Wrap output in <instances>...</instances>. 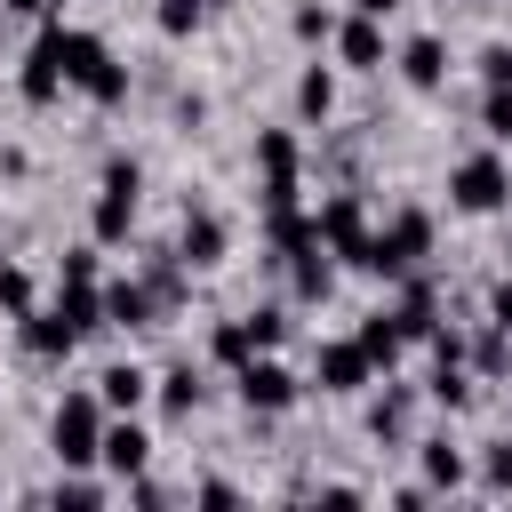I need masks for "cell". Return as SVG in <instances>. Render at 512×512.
<instances>
[{"instance_id": "obj_1", "label": "cell", "mask_w": 512, "mask_h": 512, "mask_svg": "<svg viewBox=\"0 0 512 512\" xmlns=\"http://www.w3.org/2000/svg\"><path fill=\"white\" fill-rule=\"evenodd\" d=\"M432 208H392L376 232H368V248H360V264L352 272H368V280H400V272H416V264H432Z\"/></svg>"}, {"instance_id": "obj_2", "label": "cell", "mask_w": 512, "mask_h": 512, "mask_svg": "<svg viewBox=\"0 0 512 512\" xmlns=\"http://www.w3.org/2000/svg\"><path fill=\"white\" fill-rule=\"evenodd\" d=\"M64 88H80L96 112H120V104H128V88H136V72H128L96 32L64 24Z\"/></svg>"}, {"instance_id": "obj_3", "label": "cell", "mask_w": 512, "mask_h": 512, "mask_svg": "<svg viewBox=\"0 0 512 512\" xmlns=\"http://www.w3.org/2000/svg\"><path fill=\"white\" fill-rule=\"evenodd\" d=\"M136 208H144V160L136 152H112L104 176H96V208H88V240L96 248H120L136 232Z\"/></svg>"}, {"instance_id": "obj_4", "label": "cell", "mask_w": 512, "mask_h": 512, "mask_svg": "<svg viewBox=\"0 0 512 512\" xmlns=\"http://www.w3.org/2000/svg\"><path fill=\"white\" fill-rule=\"evenodd\" d=\"M448 208L456 216H504L512 208V160H504V144H480V152L448 160Z\"/></svg>"}, {"instance_id": "obj_5", "label": "cell", "mask_w": 512, "mask_h": 512, "mask_svg": "<svg viewBox=\"0 0 512 512\" xmlns=\"http://www.w3.org/2000/svg\"><path fill=\"white\" fill-rule=\"evenodd\" d=\"M96 440H104V400H96V384H72L48 408V456L64 472H96Z\"/></svg>"}, {"instance_id": "obj_6", "label": "cell", "mask_w": 512, "mask_h": 512, "mask_svg": "<svg viewBox=\"0 0 512 512\" xmlns=\"http://www.w3.org/2000/svg\"><path fill=\"white\" fill-rule=\"evenodd\" d=\"M304 392H312V384H304V376H296L280 352H248V360L232 368V400H240L248 416H288Z\"/></svg>"}, {"instance_id": "obj_7", "label": "cell", "mask_w": 512, "mask_h": 512, "mask_svg": "<svg viewBox=\"0 0 512 512\" xmlns=\"http://www.w3.org/2000/svg\"><path fill=\"white\" fill-rule=\"evenodd\" d=\"M16 96H24L32 112H48V104L64 96V8H56V16H40L32 48L16 56Z\"/></svg>"}, {"instance_id": "obj_8", "label": "cell", "mask_w": 512, "mask_h": 512, "mask_svg": "<svg viewBox=\"0 0 512 512\" xmlns=\"http://www.w3.org/2000/svg\"><path fill=\"white\" fill-rule=\"evenodd\" d=\"M312 224H320V248H328L336 264H360V248H368V232H376V224H368V192H352V184L328 192V200L312 208Z\"/></svg>"}, {"instance_id": "obj_9", "label": "cell", "mask_w": 512, "mask_h": 512, "mask_svg": "<svg viewBox=\"0 0 512 512\" xmlns=\"http://www.w3.org/2000/svg\"><path fill=\"white\" fill-rule=\"evenodd\" d=\"M328 56H336L344 72H384V64H392L384 16H360V8H344V16H336V32H328Z\"/></svg>"}, {"instance_id": "obj_10", "label": "cell", "mask_w": 512, "mask_h": 512, "mask_svg": "<svg viewBox=\"0 0 512 512\" xmlns=\"http://www.w3.org/2000/svg\"><path fill=\"white\" fill-rule=\"evenodd\" d=\"M312 384H320L328 400H352V392L376 384V360L360 352V336H328V344L312 352Z\"/></svg>"}, {"instance_id": "obj_11", "label": "cell", "mask_w": 512, "mask_h": 512, "mask_svg": "<svg viewBox=\"0 0 512 512\" xmlns=\"http://www.w3.org/2000/svg\"><path fill=\"white\" fill-rule=\"evenodd\" d=\"M152 464V424L144 416H104V440H96V472H112L120 488Z\"/></svg>"}, {"instance_id": "obj_12", "label": "cell", "mask_w": 512, "mask_h": 512, "mask_svg": "<svg viewBox=\"0 0 512 512\" xmlns=\"http://www.w3.org/2000/svg\"><path fill=\"white\" fill-rule=\"evenodd\" d=\"M224 256H232L224 216H216V208H184V224H176V264H184V272H216Z\"/></svg>"}, {"instance_id": "obj_13", "label": "cell", "mask_w": 512, "mask_h": 512, "mask_svg": "<svg viewBox=\"0 0 512 512\" xmlns=\"http://www.w3.org/2000/svg\"><path fill=\"white\" fill-rule=\"evenodd\" d=\"M392 72H400L416 96H440V88H448V40H440V32H408V40L392 48Z\"/></svg>"}, {"instance_id": "obj_14", "label": "cell", "mask_w": 512, "mask_h": 512, "mask_svg": "<svg viewBox=\"0 0 512 512\" xmlns=\"http://www.w3.org/2000/svg\"><path fill=\"white\" fill-rule=\"evenodd\" d=\"M16 344H24L32 360H72V352H80L88 336H80V328H72V320H64L56 304H32V312L16 320Z\"/></svg>"}, {"instance_id": "obj_15", "label": "cell", "mask_w": 512, "mask_h": 512, "mask_svg": "<svg viewBox=\"0 0 512 512\" xmlns=\"http://www.w3.org/2000/svg\"><path fill=\"white\" fill-rule=\"evenodd\" d=\"M104 328H120V336L160 328V296H152L144 280H104Z\"/></svg>"}, {"instance_id": "obj_16", "label": "cell", "mask_w": 512, "mask_h": 512, "mask_svg": "<svg viewBox=\"0 0 512 512\" xmlns=\"http://www.w3.org/2000/svg\"><path fill=\"white\" fill-rule=\"evenodd\" d=\"M96 400H104V416H144V400H152V368H144V360H112V368H96Z\"/></svg>"}, {"instance_id": "obj_17", "label": "cell", "mask_w": 512, "mask_h": 512, "mask_svg": "<svg viewBox=\"0 0 512 512\" xmlns=\"http://www.w3.org/2000/svg\"><path fill=\"white\" fill-rule=\"evenodd\" d=\"M336 120V64H320V48H312V64L296 72V128H328Z\"/></svg>"}, {"instance_id": "obj_18", "label": "cell", "mask_w": 512, "mask_h": 512, "mask_svg": "<svg viewBox=\"0 0 512 512\" xmlns=\"http://www.w3.org/2000/svg\"><path fill=\"white\" fill-rule=\"evenodd\" d=\"M328 288H336V256L312 240V248H296L288 256V296L296 304H328Z\"/></svg>"}, {"instance_id": "obj_19", "label": "cell", "mask_w": 512, "mask_h": 512, "mask_svg": "<svg viewBox=\"0 0 512 512\" xmlns=\"http://www.w3.org/2000/svg\"><path fill=\"white\" fill-rule=\"evenodd\" d=\"M416 464H424V488H464V480H472V456H464L448 432L416 440Z\"/></svg>"}, {"instance_id": "obj_20", "label": "cell", "mask_w": 512, "mask_h": 512, "mask_svg": "<svg viewBox=\"0 0 512 512\" xmlns=\"http://www.w3.org/2000/svg\"><path fill=\"white\" fill-rule=\"evenodd\" d=\"M152 400H160V416H176V424H184V416L208 400V384H200V368H192V360H176L168 376H152Z\"/></svg>"}, {"instance_id": "obj_21", "label": "cell", "mask_w": 512, "mask_h": 512, "mask_svg": "<svg viewBox=\"0 0 512 512\" xmlns=\"http://www.w3.org/2000/svg\"><path fill=\"white\" fill-rule=\"evenodd\" d=\"M352 336H360V352H368V360H376L384 376H392V368H400V352H408V336H400V320H392V304H384V312H368V320H360Z\"/></svg>"}, {"instance_id": "obj_22", "label": "cell", "mask_w": 512, "mask_h": 512, "mask_svg": "<svg viewBox=\"0 0 512 512\" xmlns=\"http://www.w3.org/2000/svg\"><path fill=\"white\" fill-rule=\"evenodd\" d=\"M472 384H480V376H472L464 360H432V384H424V400H432V408H448V416H464V408H472Z\"/></svg>"}, {"instance_id": "obj_23", "label": "cell", "mask_w": 512, "mask_h": 512, "mask_svg": "<svg viewBox=\"0 0 512 512\" xmlns=\"http://www.w3.org/2000/svg\"><path fill=\"white\" fill-rule=\"evenodd\" d=\"M408 416H416V392H408V384H392V392L368 408V432H376V440H408Z\"/></svg>"}, {"instance_id": "obj_24", "label": "cell", "mask_w": 512, "mask_h": 512, "mask_svg": "<svg viewBox=\"0 0 512 512\" xmlns=\"http://www.w3.org/2000/svg\"><path fill=\"white\" fill-rule=\"evenodd\" d=\"M328 32H336V8H320V0H296L288 8V40L296 48H328Z\"/></svg>"}, {"instance_id": "obj_25", "label": "cell", "mask_w": 512, "mask_h": 512, "mask_svg": "<svg viewBox=\"0 0 512 512\" xmlns=\"http://www.w3.org/2000/svg\"><path fill=\"white\" fill-rule=\"evenodd\" d=\"M248 352H256L248 320H216V328H208V368H240Z\"/></svg>"}, {"instance_id": "obj_26", "label": "cell", "mask_w": 512, "mask_h": 512, "mask_svg": "<svg viewBox=\"0 0 512 512\" xmlns=\"http://www.w3.org/2000/svg\"><path fill=\"white\" fill-rule=\"evenodd\" d=\"M152 24H160V40H192L208 24V0H152Z\"/></svg>"}, {"instance_id": "obj_27", "label": "cell", "mask_w": 512, "mask_h": 512, "mask_svg": "<svg viewBox=\"0 0 512 512\" xmlns=\"http://www.w3.org/2000/svg\"><path fill=\"white\" fill-rule=\"evenodd\" d=\"M32 304H40V280H32V272L8 256V264H0V312H8V320H24Z\"/></svg>"}, {"instance_id": "obj_28", "label": "cell", "mask_w": 512, "mask_h": 512, "mask_svg": "<svg viewBox=\"0 0 512 512\" xmlns=\"http://www.w3.org/2000/svg\"><path fill=\"white\" fill-rule=\"evenodd\" d=\"M240 320H248L256 352H280V344H288V304H256V312H240Z\"/></svg>"}, {"instance_id": "obj_29", "label": "cell", "mask_w": 512, "mask_h": 512, "mask_svg": "<svg viewBox=\"0 0 512 512\" xmlns=\"http://www.w3.org/2000/svg\"><path fill=\"white\" fill-rule=\"evenodd\" d=\"M480 136L512 152V88H488V96H480Z\"/></svg>"}, {"instance_id": "obj_30", "label": "cell", "mask_w": 512, "mask_h": 512, "mask_svg": "<svg viewBox=\"0 0 512 512\" xmlns=\"http://www.w3.org/2000/svg\"><path fill=\"white\" fill-rule=\"evenodd\" d=\"M56 280H104V248H96V240H80V248H64V264H56Z\"/></svg>"}, {"instance_id": "obj_31", "label": "cell", "mask_w": 512, "mask_h": 512, "mask_svg": "<svg viewBox=\"0 0 512 512\" xmlns=\"http://www.w3.org/2000/svg\"><path fill=\"white\" fill-rule=\"evenodd\" d=\"M472 64H480V88H512V40H488Z\"/></svg>"}, {"instance_id": "obj_32", "label": "cell", "mask_w": 512, "mask_h": 512, "mask_svg": "<svg viewBox=\"0 0 512 512\" xmlns=\"http://www.w3.org/2000/svg\"><path fill=\"white\" fill-rule=\"evenodd\" d=\"M480 488H488V496L512 488V440H488V456H480Z\"/></svg>"}, {"instance_id": "obj_33", "label": "cell", "mask_w": 512, "mask_h": 512, "mask_svg": "<svg viewBox=\"0 0 512 512\" xmlns=\"http://www.w3.org/2000/svg\"><path fill=\"white\" fill-rule=\"evenodd\" d=\"M48 496H56V504H104V480H88V472H64Z\"/></svg>"}, {"instance_id": "obj_34", "label": "cell", "mask_w": 512, "mask_h": 512, "mask_svg": "<svg viewBox=\"0 0 512 512\" xmlns=\"http://www.w3.org/2000/svg\"><path fill=\"white\" fill-rule=\"evenodd\" d=\"M488 328H504V336H512V272H496V280H488Z\"/></svg>"}, {"instance_id": "obj_35", "label": "cell", "mask_w": 512, "mask_h": 512, "mask_svg": "<svg viewBox=\"0 0 512 512\" xmlns=\"http://www.w3.org/2000/svg\"><path fill=\"white\" fill-rule=\"evenodd\" d=\"M192 504H240L232 480H192Z\"/></svg>"}, {"instance_id": "obj_36", "label": "cell", "mask_w": 512, "mask_h": 512, "mask_svg": "<svg viewBox=\"0 0 512 512\" xmlns=\"http://www.w3.org/2000/svg\"><path fill=\"white\" fill-rule=\"evenodd\" d=\"M200 120H208V96H200V88H192V96H176V128H200Z\"/></svg>"}, {"instance_id": "obj_37", "label": "cell", "mask_w": 512, "mask_h": 512, "mask_svg": "<svg viewBox=\"0 0 512 512\" xmlns=\"http://www.w3.org/2000/svg\"><path fill=\"white\" fill-rule=\"evenodd\" d=\"M0 8H8V16H32V24H40V16H56L64 0H0Z\"/></svg>"}, {"instance_id": "obj_38", "label": "cell", "mask_w": 512, "mask_h": 512, "mask_svg": "<svg viewBox=\"0 0 512 512\" xmlns=\"http://www.w3.org/2000/svg\"><path fill=\"white\" fill-rule=\"evenodd\" d=\"M344 8H360V16H384V24H392V16L408 8V0H344Z\"/></svg>"}, {"instance_id": "obj_39", "label": "cell", "mask_w": 512, "mask_h": 512, "mask_svg": "<svg viewBox=\"0 0 512 512\" xmlns=\"http://www.w3.org/2000/svg\"><path fill=\"white\" fill-rule=\"evenodd\" d=\"M0 264H8V256H0Z\"/></svg>"}, {"instance_id": "obj_40", "label": "cell", "mask_w": 512, "mask_h": 512, "mask_svg": "<svg viewBox=\"0 0 512 512\" xmlns=\"http://www.w3.org/2000/svg\"><path fill=\"white\" fill-rule=\"evenodd\" d=\"M504 160H512V152H504Z\"/></svg>"}]
</instances>
